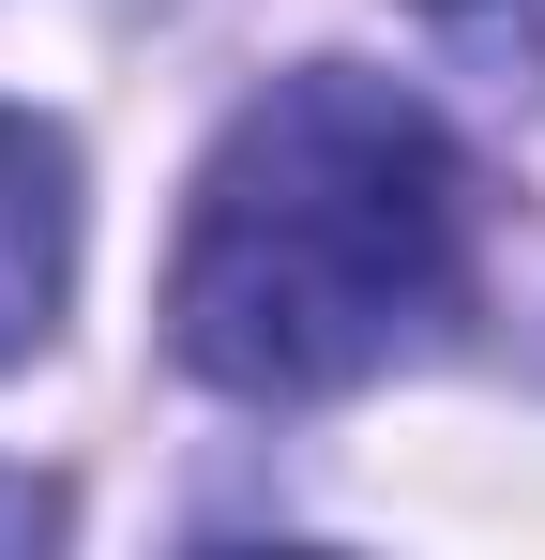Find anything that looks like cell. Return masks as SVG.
Listing matches in <instances>:
<instances>
[{
	"instance_id": "6da1fadb",
	"label": "cell",
	"mask_w": 545,
	"mask_h": 560,
	"mask_svg": "<svg viewBox=\"0 0 545 560\" xmlns=\"http://www.w3.org/2000/svg\"><path fill=\"white\" fill-rule=\"evenodd\" d=\"M454 273H469V167L440 106L363 61H303L197 167L167 349L212 394H349L454 303Z\"/></svg>"
},
{
	"instance_id": "7a4b0ae2",
	"label": "cell",
	"mask_w": 545,
	"mask_h": 560,
	"mask_svg": "<svg viewBox=\"0 0 545 560\" xmlns=\"http://www.w3.org/2000/svg\"><path fill=\"white\" fill-rule=\"evenodd\" d=\"M61 288H77V152L0 106V364L46 349Z\"/></svg>"
},
{
	"instance_id": "3957f363",
	"label": "cell",
	"mask_w": 545,
	"mask_h": 560,
	"mask_svg": "<svg viewBox=\"0 0 545 560\" xmlns=\"http://www.w3.org/2000/svg\"><path fill=\"white\" fill-rule=\"evenodd\" d=\"M425 31L454 61H485L500 92H545V0H425Z\"/></svg>"
},
{
	"instance_id": "277c9868",
	"label": "cell",
	"mask_w": 545,
	"mask_h": 560,
	"mask_svg": "<svg viewBox=\"0 0 545 560\" xmlns=\"http://www.w3.org/2000/svg\"><path fill=\"white\" fill-rule=\"evenodd\" d=\"M0 530H46V500H31V485H0Z\"/></svg>"
}]
</instances>
